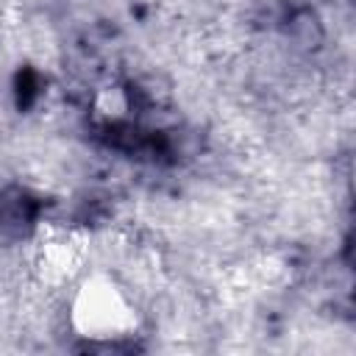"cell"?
<instances>
[{
  "mask_svg": "<svg viewBox=\"0 0 356 356\" xmlns=\"http://www.w3.org/2000/svg\"><path fill=\"white\" fill-rule=\"evenodd\" d=\"M92 106H95V114H97V117L114 122V120H122V117L128 114L131 100H128L125 89H120V86H103V89H97Z\"/></svg>",
  "mask_w": 356,
  "mask_h": 356,
  "instance_id": "obj_2",
  "label": "cell"
},
{
  "mask_svg": "<svg viewBox=\"0 0 356 356\" xmlns=\"http://www.w3.org/2000/svg\"><path fill=\"white\" fill-rule=\"evenodd\" d=\"M70 328L86 342H122L139 331V309L114 275L86 273L70 298Z\"/></svg>",
  "mask_w": 356,
  "mask_h": 356,
  "instance_id": "obj_1",
  "label": "cell"
}]
</instances>
